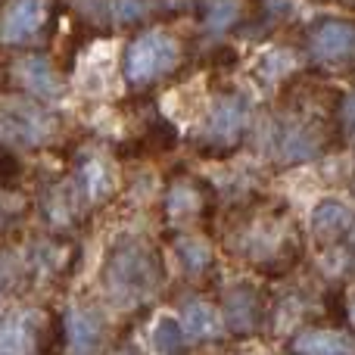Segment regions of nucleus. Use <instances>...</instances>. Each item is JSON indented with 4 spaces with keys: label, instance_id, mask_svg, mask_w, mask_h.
<instances>
[{
    "label": "nucleus",
    "instance_id": "10",
    "mask_svg": "<svg viewBox=\"0 0 355 355\" xmlns=\"http://www.w3.org/2000/svg\"><path fill=\"white\" fill-rule=\"evenodd\" d=\"M69 181L75 184V190L81 193V200L87 202V209H97L116 193V184H119V175H116V166L106 153L100 150H81L72 162V175Z\"/></svg>",
    "mask_w": 355,
    "mask_h": 355
},
{
    "label": "nucleus",
    "instance_id": "6",
    "mask_svg": "<svg viewBox=\"0 0 355 355\" xmlns=\"http://www.w3.org/2000/svg\"><path fill=\"white\" fill-rule=\"evenodd\" d=\"M246 131H250V103L240 94H225L212 103V110L206 112L196 135V150L202 156H231L234 150L243 144Z\"/></svg>",
    "mask_w": 355,
    "mask_h": 355
},
{
    "label": "nucleus",
    "instance_id": "27",
    "mask_svg": "<svg viewBox=\"0 0 355 355\" xmlns=\"http://www.w3.org/2000/svg\"><path fill=\"white\" fill-rule=\"evenodd\" d=\"M352 193H355V178H352Z\"/></svg>",
    "mask_w": 355,
    "mask_h": 355
},
{
    "label": "nucleus",
    "instance_id": "25",
    "mask_svg": "<svg viewBox=\"0 0 355 355\" xmlns=\"http://www.w3.org/2000/svg\"><path fill=\"white\" fill-rule=\"evenodd\" d=\"M340 250H343V262L349 265V268L355 271V227H352V234L349 237L343 240V243H340Z\"/></svg>",
    "mask_w": 355,
    "mask_h": 355
},
{
    "label": "nucleus",
    "instance_id": "26",
    "mask_svg": "<svg viewBox=\"0 0 355 355\" xmlns=\"http://www.w3.org/2000/svg\"><path fill=\"white\" fill-rule=\"evenodd\" d=\"M112 355H135V352H128V349H116Z\"/></svg>",
    "mask_w": 355,
    "mask_h": 355
},
{
    "label": "nucleus",
    "instance_id": "19",
    "mask_svg": "<svg viewBox=\"0 0 355 355\" xmlns=\"http://www.w3.org/2000/svg\"><path fill=\"white\" fill-rule=\"evenodd\" d=\"M172 250H175L178 265L184 268V275H187V277H202V275H206V271L215 265L212 246H209L202 237L178 234V237L172 240Z\"/></svg>",
    "mask_w": 355,
    "mask_h": 355
},
{
    "label": "nucleus",
    "instance_id": "20",
    "mask_svg": "<svg viewBox=\"0 0 355 355\" xmlns=\"http://www.w3.org/2000/svg\"><path fill=\"white\" fill-rule=\"evenodd\" d=\"M181 331H184V337H190V340H209V337H215V334L221 331V318H218V312H215L209 302H202V300H190V302H184L181 306Z\"/></svg>",
    "mask_w": 355,
    "mask_h": 355
},
{
    "label": "nucleus",
    "instance_id": "7",
    "mask_svg": "<svg viewBox=\"0 0 355 355\" xmlns=\"http://www.w3.org/2000/svg\"><path fill=\"white\" fill-rule=\"evenodd\" d=\"M309 60L318 72H355V19H318L306 28Z\"/></svg>",
    "mask_w": 355,
    "mask_h": 355
},
{
    "label": "nucleus",
    "instance_id": "23",
    "mask_svg": "<svg viewBox=\"0 0 355 355\" xmlns=\"http://www.w3.org/2000/svg\"><path fill=\"white\" fill-rule=\"evenodd\" d=\"M22 178V162L16 159V153L6 147H0V184L3 187H16Z\"/></svg>",
    "mask_w": 355,
    "mask_h": 355
},
{
    "label": "nucleus",
    "instance_id": "24",
    "mask_svg": "<svg viewBox=\"0 0 355 355\" xmlns=\"http://www.w3.org/2000/svg\"><path fill=\"white\" fill-rule=\"evenodd\" d=\"M337 125H340V135L349 137V141H355V94H352V97H346L343 103H340Z\"/></svg>",
    "mask_w": 355,
    "mask_h": 355
},
{
    "label": "nucleus",
    "instance_id": "2",
    "mask_svg": "<svg viewBox=\"0 0 355 355\" xmlns=\"http://www.w3.org/2000/svg\"><path fill=\"white\" fill-rule=\"evenodd\" d=\"M100 284L112 306L137 309L147 306L166 284L162 252L144 237H122L110 246L100 268Z\"/></svg>",
    "mask_w": 355,
    "mask_h": 355
},
{
    "label": "nucleus",
    "instance_id": "13",
    "mask_svg": "<svg viewBox=\"0 0 355 355\" xmlns=\"http://www.w3.org/2000/svg\"><path fill=\"white\" fill-rule=\"evenodd\" d=\"M37 209H41L44 221L56 231H72L81 221L91 215L87 202L81 200V193L75 190V184L69 178H60V181H50L47 187L37 196Z\"/></svg>",
    "mask_w": 355,
    "mask_h": 355
},
{
    "label": "nucleus",
    "instance_id": "16",
    "mask_svg": "<svg viewBox=\"0 0 355 355\" xmlns=\"http://www.w3.org/2000/svg\"><path fill=\"white\" fill-rule=\"evenodd\" d=\"M75 256H78V250L62 243V240H37L25 252V271L35 281H60L69 268V259L75 262Z\"/></svg>",
    "mask_w": 355,
    "mask_h": 355
},
{
    "label": "nucleus",
    "instance_id": "11",
    "mask_svg": "<svg viewBox=\"0 0 355 355\" xmlns=\"http://www.w3.org/2000/svg\"><path fill=\"white\" fill-rule=\"evenodd\" d=\"M10 81L19 87V94L31 100H56L62 97V72L56 62L44 53H28L10 62Z\"/></svg>",
    "mask_w": 355,
    "mask_h": 355
},
{
    "label": "nucleus",
    "instance_id": "3",
    "mask_svg": "<svg viewBox=\"0 0 355 355\" xmlns=\"http://www.w3.org/2000/svg\"><path fill=\"white\" fill-rule=\"evenodd\" d=\"M184 62V44L168 28H144L125 47V78L131 87L144 91L172 78Z\"/></svg>",
    "mask_w": 355,
    "mask_h": 355
},
{
    "label": "nucleus",
    "instance_id": "9",
    "mask_svg": "<svg viewBox=\"0 0 355 355\" xmlns=\"http://www.w3.org/2000/svg\"><path fill=\"white\" fill-rule=\"evenodd\" d=\"M162 212L168 225L184 227L181 234H187L190 225H200L212 215V187L193 175H175L162 193Z\"/></svg>",
    "mask_w": 355,
    "mask_h": 355
},
{
    "label": "nucleus",
    "instance_id": "17",
    "mask_svg": "<svg viewBox=\"0 0 355 355\" xmlns=\"http://www.w3.org/2000/svg\"><path fill=\"white\" fill-rule=\"evenodd\" d=\"M293 355H355V337L334 327H306L290 343Z\"/></svg>",
    "mask_w": 355,
    "mask_h": 355
},
{
    "label": "nucleus",
    "instance_id": "29",
    "mask_svg": "<svg viewBox=\"0 0 355 355\" xmlns=\"http://www.w3.org/2000/svg\"><path fill=\"white\" fill-rule=\"evenodd\" d=\"M215 355H225V352H215Z\"/></svg>",
    "mask_w": 355,
    "mask_h": 355
},
{
    "label": "nucleus",
    "instance_id": "21",
    "mask_svg": "<svg viewBox=\"0 0 355 355\" xmlns=\"http://www.w3.org/2000/svg\"><path fill=\"white\" fill-rule=\"evenodd\" d=\"M28 212H31L28 196L19 187H3V184H0V237L10 234L16 225H22Z\"/></svg>",
    "mask_w": 355,
    "mask_h": 355
},
{
    "label": "nucleus",
    "instance_id": "8",
    "mask_svg": "<svg viewBox=\"0 0 355 355\" xmlns=\"http://www.w3.org/2000/svg\"><path fill=\"white\" fill-rule=\"evenodd\" d=\"M56 22V0H0V47H35Z\"/></svg>",
    "mask_w": 355,
    "mask_h": 355
},
{
    "label": "nucleus",
    "instance_id": "12",
    "mask_svg": "<svg viewBox=\"0 0 355 355\" xmlns=\"http://www.w3.org/2000/svg\"><path fill=\"white\" fill-rule=\"evenodd\" d=\"M221 315L234 337H252L265 321V296L256 284L237 281L221 296Z\"/></svg>",
    "mask_w": 355,
    "mask_h": 355
},
{
    "label": "nucleus",
    "instance_id": "28",
    "mask_svg": "<svg viewBox=\"0 0 355 355\" xmlns=\"http://www.w3.org/2000/svg\"><path fill=\"white\" fill-rule=\"evenodd\" d=\"M352 315H355V300H352Z\"/></svg>",
    "mask_w": 355,
    "mask_h": 355
},
{
    "label": "nucleus",
    "instance_id": "22",
    "mask_svg": "<svg viewBox=\"0 0 355 355\" xmlns=\"http://www.w3.org/2000/svg\"><path fill=\"white\" fill-rule=\"evenodd\" d=\"M187 337L175 318H159L153 327V349L156 355H184Z\"/></svg>",
    "mask_w": 355,
    "mask_h": 355
},
{
    "label": "nucleus",
    "instance_id": "5",
    "mask_svg": "<svg viewBox=\"0 0 355 355\" xmlns=\"http://www.w3.org/2000/svg\"><path fill=\"white\" fill-rule=\"evenodd\" d=\"M60 135L56 116L19 91L0 94V147H44Z\"/></svg>",
    "mask_w": 355,
    "mask_h": 355
},
{
    "label": "nucleus",
    "instance_id": "18",
    "mask_svg": "<svg viewBox=\"0 0 355 355\" xmlns=\"http://www.w3.org/2000/svg\"><path fill=\"white\" fill-rule=\"evenodd\" d=\"M252 10V0H196V16L209 35L237 28Z\"/></svg>",
    "mask_w": 355,
    "mask_h": 355
},
{
    "label": "nucleus",
    "instance_id": "15",
    "mask_svg": "<svg viewBox=\"0 0 355 355\" xmlns=\"http://www.w3.org/2000/svg\"><path fill=\"white\" fill-rule=\"evenodd\" d=\"M355 227V212L340 200H321L312 209V237L318 246H340Z\"/></svg>",
    "mask_w": 355,
    "mask_h": 355
},
{
    "label": "nucleus",
    "instance_id": "4",
    "mask_svg": "<svg viewBox=\"0 0 355 355\" xmlns=\"http://www.w3.org/2000/svg\"><path fill=\"white\" fill-rule=\"evenodd\" d=\"M62 324L37 306L0 309V355H60Z\"/></svg>",
    "mask_w": 355,
    "mask_h": 355
},
{
    "label": "nucleus",
    "instance_id": "14",
    "mask_svg": "<svg viewBox=\"0 0 355 355\" xmlns=\"http://www.w3.org/2000/svg\"><path fill=\"white\" fill-rule=\"evenodd\" d=\"M62 337L75 355H94L106 340V318L97 306H72L62 321Z\"/></svg>",
    "mask_w": 355,
    "mask_h": 355
},
{
    "label": "nucleus",
    "instance_id": "1",
    "mask_svg": "<svg viewBox=\"0 0 355 355\" xmlns=\"http://www.w3.org/2000/svg\"><path fill=\"white\" fill-rule=\"evenodd\" d=\"M225 246L259 275L284 277L302 259V231L290 215V206L256 196L234 209L225 225Z\"/></svg>",
    "mask_w": 355,
    "mask_h": 355
}]
</instances>
